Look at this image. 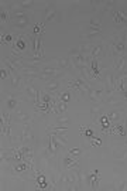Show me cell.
I'll list each match as a JSON object with an SVG mask.
<instances>
[{
	"label": "cell",
	"instance_id": "obj_1",
	"mask_svg": "<svg viewBox=\"0 0 127 191\" xmlns=\"http://www.w3.org/2000/svg\"><path fill=\"white\" fill-rule=\"evenodd\" d=\"M124 50H126V41H124L123 37H117L116 43L113 44V54L120 55L124 52Z\"/></svg>",
	"mask_w": 127,
	"mask_h": 191
},
{
	"label": "cell",
	"instance_id": "obj_2",
	"mask_svg": "<svg viewBox=\"0 0 127 191\" xmlns=\"http://www.w3.org/2000/svg\"><path fill=\"white\" fill-rule=\"evenodd\" d=\"M13 169H14V171L17 174H23V173H25L28 169H31V166H30L27 162H17V163H14Z\"/></svg>",
	"mask_w": 127,
	"mask_h": 191
},
{
	"label": "cell",
	"instance_id": "obj_3",
	"mask_svg": "<svg viewBox=\"0 0 127 191\" xmlns=\"http://www.w3.org/2000/svg\"><path fill=\"white\" fill-rule=\"evenodd\" d=\"M57 16H58L57 9H55L52 4H50V6L45 9V20H47V21H51V20H54Z\"/></svg>",
	"mask_w": 127,
	"mask_h": 191
},
{
	"label": "cell",
	"instance_id": "obj_4",
	"mask_svg": "<svg viewBox=\"0 0 127 191\" xmlns=\"http://www.w3.org/2000/svg\"><path fill=\"white\" fill-rule=\"evenodd\" d=\"M28 23H30V18L25 16V17H21V18L14 20V26L17 27V29H24V27L28 26Z\"/></svg>",
	"mask_w": 127,
	"mask_h": 191
},
{
	"label": "cell",
	"instance_id": "obj_5",
	"mask_svg": "<svg viewBox=\"0 0 127 191\" xmlns=\"http://www.w3.org/2000/svg\"><path fill=\"white\" fill-rule=\"evenodd\" d=\"M126 61H127V58L123 55V57H120L116 63H114V70H116V72H121V71H123L124 65H126Z\"/></svg>",
	"mask_w": 127,
	"mask_h": 191
},
{
	"label": "cell",
	"instance_id": "obj_6",
	"mask_svg": "<svg viewBox=\"0 0 127 191\" xmlns=\"http://www.w3.org/2000/svg\"><path fill=\"white\" fill-rule=\"evenodd\" d=\"M45 88H47L48 92H57L59 89V82L58 81H54V79H51V81L47 82Z\"/></svg>",
	"mask_w": 127,
	"mask_h": 191
},
{
	"label": "cell",
	"instance_id": "obj_7",
	"mask_svg": "<svg viewBox=\"0 0 127 191\" xmlns=\"http://www.w3.org/2000/svg\"><path fill=\"white\" fill-rule=\"evenodd\" d=\"M114 135H119V136H127V130H126V125H117L112 129Z\"/></svg>",
	"mask_w": 127,
	"mask_h": 191
},
{
	"label": "cell",
	"instance_id": "obj_8",
	"mask_svg": "<svg viewBox=\"0 0 127 191\" xmlns=\"http://www.w3.org/2000/svg\"><path fill=\"white\" fill-rule=\"evenodd\" d=\"M17 103H18V99L16 98L14 95H10L7 98V101H6V105H7L9 110H13L16 106H17Z\"/></svg>",
	"mask_w": 127,
	"mask_h": 191
},
{
	"label": "cell",
	"instance_id": "obj_9",
	"mask_svg": "<svg viewBox=\"0 0 127 191\" xmlns=\"http://www.w3.org/2000/svg\"><path fill=\"white\" fill-rule=\"evenodd\" d=\"M64 164H65L66 169L71 170V169H75L76 164H78V162H75V160H73L71 156H66V157L64 159Z\"/></svg>",
	"mask_w": 127,
	"mask_h": 191
},
{
	"label": "cell",
	"instance_id": "obj_10",
	"mask_svg": "<svg viewBox=\"0 0 127 191\" xmlns=\"http://www.w3.org/2000/svg\"><path fill=\"white\" fill-rule=\"evenodd\" d=\"M41 74L50 75V77H57V75H59V70L58 68H44V70H41Z\"/></svg>",
	"mask_w": 127,
	"mask_h": 191
},
{
	"label": "cell",
	"instance_id": "obj_11",
	"mask_svg": "<svg viewBox=\"0 0 127 191\" xmlns=\"http://www.w3.org/2000/svg\"><path fill=\"white\" fill-rule=\"evenodd\" d=\"M102 94H103V89H91L89 91V98L92 101H98L102 96Z\"/></svg>",
	"mask_w": 127,
	"mask_h": 191
},
{
	"label": "cell",
	"instance_id": "obj_12",
	"mask_svg": "<svg viewBox=\"0 0 127 191\" xmlns=\"http://www.w3.org/2000/svg\"><path fill=\"white\" fill-rule=\"evenodd\" d=\"M21 77L20 75H17V74H11V84H13V86H16V88H18L20 85H21Z\"/></svg>",
	"mask_w": 127,
	"mask_h": 191
},
{
	"label": "cell",
	"instance_id": "obj_13",
	"mask_svg": "<svg viewBox=\"0 0 127 191\" xmlns=\"http://www.w3.org/2000/svg\"><path fill=\"white\" fill-rule=\"evenodd\" d=\"M54 61L58 64L59 68H68L71 65V61H68L66 58H58V59H54Z\"/></svg>",
	"mask_w": 127,
	"mask_h": 191
},
{
	"label": "cell",
	"instance_id": "obj_14",
	"mask_svg": "<svg viewBox=\"0 0 127 191\" xmlns=\"http://www.w3.org/2000/svg\"><path fill=\"white\" fill-rule=\"evenodd\" d=\"M89 24H91V29H100V26H102V20H100L99 17H93V18H91Z\"/></svg>",
	"mask_w": 127,
	"mask_h": 191
},
{
	"label": "cell",
	"instance_id": "obj_15",
	"mask_svg": "<svg viewBox=\"0 0 127 191\" xmlns=\"http://www.w3.org/2000/svg\"><path fill=\"white\" fill-rule=\"evenodd\" d=\"M102 48H103V45L99 44V45H95V47H92L91 50V54H92V58H96L99 54L102 52Z\"/></svg>",
	"mask_w": 127,
	"mask_h": 191
},
{
	"label": "cell",
	"instance_id": "obj_16",
	"mask_svg": "<svg viewBox=\"0 0 127 191\" xmlns=\"http://www.w3.org/2000/svg\"><path fill=\"white\" fill-rule=\"evenodd\" d=\"M100 109L102 108H99V106H95V108H92L91 109V116H92L93 120H99L98 116H99V113H100Z\"/></svg>",
	"mask_w": 127,
	"mask_h": 191
},
{
	"label": "cell",
	"instance_id": "obj_17",
	"mask_svg": "<svg viewBox=\"0 0 127 191\" xmlns=\"http://www.w3.org/2000/svg\"><path fill=\"white\" fill-rule=\"evenodd\" d=\"M58 99L66 103V102H69V101H71V95H69V92H62L61 95L58 96Z\"/></svg>",
	"mask_w": 127,
	"mask_h": 191
},
{
	"label": "cell",
	"instance_id": "obj_18",
	"mask_svg": "<svg viewBox=\"0 0 127 191\" xmlns=\"http://www.w3.org/2000/svg\"><path fill=\"white\" fill-rule=\"evenodd\" d=\"M17 119H18V120H23V122H27L30 119V116L27 113H24V112H18V113H17Z\"/></svg>",
	"mask_w": 127,
	"mask_h": 191
},
{
	"label": "cell",
	"instance_id": "obj_19",
	"mask_svg": "<svg viewBox=\"0 0 127 191\" xmlns=\"http://www.w3.org/2000/svg\"><path fill=\"white\" fill-rule=\"evenodd\" d=\"M10 17H11V14L7 10H2V23H6Z\"/></svg>",
	"mask_w": 127,
	"mask_h": 191
},
{
	"label": "cell",
	"instance_id": "obj_20",
	"mask_svg": "<svg viewBox=\"0 0 127 191\" xmlns=\"http://www.w3.org/2000/svg\"><path fill=\"white\" fill-rule=\"evenodd\" d=\"M119 116H120V115L117 113V112H110V113L107 115V118H109L110 122H114V120L117 122V120H119Z\"/></svg>",
	"mask_w": 127,
	"mask_h": 191
},
{
	"label": "cell",
	"instance_id": "obj_21",
	"mask_svg": "<svg viewBox=\"0 0 127 191\" xmlns=\"http://www.w3.org/2000/svg\"><path fill=\"white\" fill-rule=\"evenodd\" d=\"M106 103L107 105H117V103H120V99L119 98H114V96H110L109 99H106Z\"/></svg>",
	"mask_w": 127,
	"mask_h": 191
},
{
	"label": "cell",
	"instance_id": "obj_22",
	"mask_svg": "<svg viewBox=\"0 0 127 191\" xmlns=\"http://www.w3.org/2000/svg\"><path fill=\"white\" fill-rule=\"evenodd\" d=\"M89 50H92V47L89 44H80L79 45V51L84 54V52H86V51H89Z\"/></svg>",
	"mask_w": 127,
	"mask_h": 191
},
{
	"label": "cell",
	"instance_id": "obj_23",
	"mask_svg": "<svg viewBox=\"0 0 127 191\" xmlns=\"http://www.w3.org/2000/svg\"><path fill=\"white\" fill-rule=\"evenodd\" d=\"M99 31H100V29H92L89 33L85 34V37H92V36H95V34H98Z\"/></svg>",
	"mask_w": 127,
	"mask_h": 191
},
{
	"label": "cell",
	"instance_id": "obj_24",
	"mask_svg": "<svg viewBox=\"0 0 127 191\" xmlns=\"http://www.w3.org/2000/svg\"><path fill=\"white\" fill-rule=\"evenodd\" d=\"M68 122H69V119L66 118V116H61V118L58 119V125H62V123H65V125H66Z\"/></svg>",
	"mask_w": 127,
	"mask_h": 191
},
{
	"label": "cell",
	"instance_id": "obj_25",
	"mask_svg": "<svg viewBox=\"0 0 127 191\" xmlns=\"http://www.w3.org/2000/svg\"><path fill=\"white\" fill-rule=\"evenodd\" d=\"M9 72H10V71H7V70H4V68H2V79H6V78L9 77Z\"/></svg>",
	"mask_w": 127,
	"mask_h": 191
},
{
	"label": "cell",
	"instance_id": "obj_26",
	"mask_svg": "<svg viewBox=\"0 0 127 191\" xmlns=\"http://www.w3.org/2000/svg\"><path fill=\"white\" fill-rule=\"evenodd\" d=\"M80 153L79 149H72V150H69V156H78Z\"/></svg>",
	"mask_w": 127,
	"mask_h": 191
},
{
	"label": "cell",
	"instance_id": "obj_27",
	"mask_svg": "<svg viewBox=\"0 0 127 191\" xmlns=\"http://www.w3.org/2000/svg\"><path fill=\"white\" fill-rule=\"evenodd\" d=\"M123 96H124V99H126V101H127V88H126V89H124V92H123Z\"/></svg>",
	"mask_w": 127,
	"mask_h": 191
},
{
	"label": "cell",
	"instance_id": "obj_28",
	"mask_svg": "<svg viewBox=\"0 0 127 191\" xmlns=\"http://www.w3.org/2000/svg\"><path fill=\"white\" fill-rule=\"evenodd\" d=\"M126 130H127V116H126Z\"/></svg>",
	"mask_w": 127,
	"mask_h": 191
},
{
	"label": "cell",
	"instance_id": "obj_29",
	"mask_svg": "<svg viewBox=\"0 0 127 191\" xmlns=\"http://www.w3.org/2000/svg\"><path fill=\"white\" fill-rule=\"evenodd\" d=\"M126 144H127V140H126Z\"/></svg>",
	"mask_w": 127,
	"mask_h": 191
}]
</instances>
